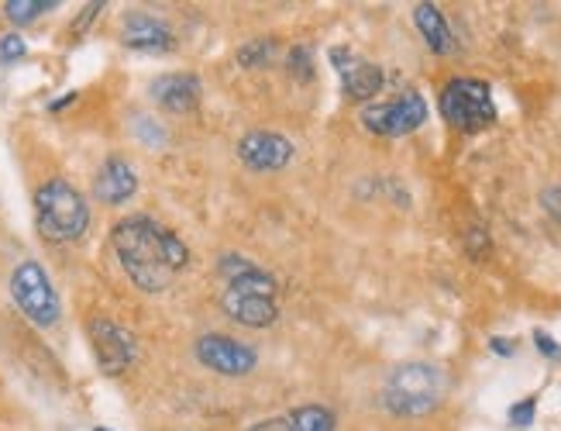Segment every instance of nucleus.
I'll return each mask as SVG.
<instances>
[{
	"mask_svg": "<svg viewBox=\"0 0 561 431\" xmlns=\"http://www.w3.org/2000/svg\"><path fill=\"white\" fill-rule=\"evenodd\" d=\"M48 8H56L53 0H11V4H4V11H8V18L14 21V25H28V21H35Z\"/></svg>",
	"mask_w": 561,
	"mask_h": 431,
	"instance_id": "obj_17",
	"label": "nucleus"
},
{
	"mask_svg": "<svg viewBox=\"0 0 561 431\" xmlns=\"http://www.w3.org/2000/svg\"><path fill=\"white\" fill-rule=\"evenodd\" d=\"M24 53H28V45H24L21 35L0 38V63H18V59H24Z\"/></svg>",
	"mask_w": 561,
	"mask_h": 431,
	"instance_id": "obj_21",
	"label": "nucleus"
},
{
	"mask_svg": "<svg viewBox=\"0 0 561 431\" xmlns=\"http://www.w3.org/2000/svg\"><path fill=\"white\" fill-rule=\"evenodd\" d=\"M534 415H538V397H524V400H517L514 407H510V424H517V428H524V424H530L534 421Z\"/></svg>",
	"mask_w": 561,
	"mask_h": 431,
	"instance_id": "obj_20",
	"label": "nucleus"
},
{
	"mask_svg": "<svg viewBox=\"0 0 561 431\" xmlns=\"http://www.w3.org/2000/svg\"><path fill=\"white\" fill-rule=\"evenodd\" d=\"M445 397V376L431 363H403L389 373L382 404L397 418H421L431 415Z\"/></svg>",
	"mask_w": 561,
	"mask_h": 431,
	"instance_id": "obj_4",
	"label": "nucleus"
},
{
	"mask_svg": "<svg viewBox=\"0 0 561 431\" xmlns=\"http://www.w3.org/2000/svg\"><path fill=\"white\" fill-rule=\"evenodd\" d=\"M35 222L48 242H77L90 228V207L77 186L66 180H48L35 194Z\"/></svg>",
	"mask_w": 561,
	"mask_h": 431,
	"instance_id": "obj_3",
	"label": "nucleus"
},
{
	"mask_svg": "<svg viewBox=\"0 0 561 431\" xmlns=\"http://www.w3.org/2000/svg\"><path fill=\"white\" fill-rule=\"evenodd\" d=\"M111 242L121 266H125L131 283L145 294L165 291L173 276L190 262V249L183 246V238L152 218L117 222L111 231Z\"/></svg>",
	"mask_w": 561,
	"mask_h": 431,
	"instance_id": "obj_1",
	"label": "nucleus"
},
{
	"mask_svg": "<svg viewBox=\"0 0 561 431\" xmlns=\"http://www.w3.org/2000/svg\"><path fill=\"white\" fill-rule=\"evenodd\" d=\"M11 297L21 307V315L38 328H53L59 321V297L48 273L38 262H21L11 273Z\"/></svg>",
	"mask_w": 561,
	"mask_h": 431,
	"instance_id": "obj_6",
	"label": "nucleus"
},
{
	"mask_svg": "<svg viewBox=\"0 0 561 431\" xmlns=\"http://www.w3.org/2000/svg\"><path fill=\"white\" fill-rule=\"evenodd\" d=\"M331 63L334 69L341 73V87H345V93L352 101H369L376 98V93L382 90V69L369 59H358L352 56L348 49H331Z\"/></svg>",
	"mask_w": 561,
	"mask_h": 431,
	"instance_id": "obj_10",
	"label": "nucleus"
},
{
	"mask_svg": "<svg viewBox=\"0 0 561 431\" xmlns=\"http://www.w3.org/2000/svg\"><path fill=\"white\" fill-rule=\"evenodd\" d=\"M238 156L259 173H276V170H283V166H289L293 146H289V138L279 132H252L238 141Z\"/></svg>",
	"mask_w": 561,
	"mask_h": 431,
	"instance_id": "obj_11",
	"label": "nucleus"
},
{
	"mask_svg": "<svg viewBox=\"0 0 561 431\" xmlns=\"http://www.w3.org/2000/svg\"><path fill=\"white\" fill-rule=\"evenodd\" d=\"M534 345H538V352H541V355H548V359H561V345L551 339L548 331H541V328L534 331Z\"/></svg>",
	"mask_w": 561,
	"mask_h": 431,
	"instance_id": "obj_23",
	"label": "nucleus"
},
{
	"mask_svg": "<svg viewBox=\"0 0 561 431\" xmlns=\"http://www.w3.org/2000/svg\"><path fill=\"white\" fill-rule=\"evenodd\" d=\"M541 207L561 225V186H548V190H545V194H541Z\"/></svg>",
	"mask_w": 561,
	"mask_h": 431,
	"instance_id": "obj_22",
	"label": "nucleus"
},
{
	"mask_svg": "<svg viewBox=\"0 0 561 431\" xmlns=\"http://www.w3.org/2000/svg\"><path fill=\"white\" fill-rule=\"evenodd\" d=\"M286 418H289L293 431H334V415L328 411V407H321V404H304L293 415H286Z\"/></svg>",
	"mask_w": 561,
	"mask_h": 431,
	"instance_id": "obj_16",
	"label": "nucleus"
},
{
	"mask_svg": "<svg viewBox=\"0 0 561 431\" xmlns=\"http://www.w3.org/2000/svg\"><path fill=\"white\" fill-rule=\"evenodd\" d=\"M286 69H289V77H293V80L307 83V80L313 77V53L307 49V45H297V49L289 53V63H286Z\"/></svg>",
	"mask_w": 561,
	"mask_h": 431,
	"instance_id": "obj_18",
	"label": "nucleus"
},
{
	"mask_svg": "<svg viewBox=\"0 0 561 431\" xmlns=\"http://www.w3.org/2000/svg\"><path fill=\"white\" fill-rule=\"evenodd\" d=\"M490 349H493L496 355H514V352H517V342H510V339H503V334H500V339L490 342Z\"/></svg>",
	"mask_w": 561,
	"mask_h": 431,
	"instance_id": "obj_26",
	"label": "nucleus"
},
{
	"mask_svg": "<svg viewBox=\"0 0 561 431\" xmlns=\"http://www.w3.org/2000/svg\"><path fill=\"white\" fill-rule=\"evenodd\" d=\"M437 107H442L445 122L461 135H476V132H485L490 125H496L493 90H490V83L476 80V77L448 80L442 98H437Z\"/></svg>",
	"mask_w": 561,
	"mask_h": 431,
	"instance_id": "obj_5",
	"label": "nucleus"
},
{
	"mask_svg": "<svg viewBox=\"0 0 561 431\" xmlns=\"http://www.w3.org/2000/svg\"><path fill=\"white\" fill-rule=\"evenodd\" d=\"M413 21H417V29H421V35H424L431 53L448 56L455 49V35L448 29V21H445V14L437 11L434 4H417V8H413Z\"/></svg>",
	"mask_w": 561,
	"mask_h": 431,
	"instance_id": "obj_15",
	"label": "nucleus"
},
{
	"mask_svg": "<svg viewBox=\"0 0 561 431\" xmlns=\"http://www.w3.org/2000/svg\"><path fill=\"white\" fill-rule=\"evenodd\" d=\"M197 359L221 376H249L259 363L255 349L228 339V334H204L197 342Z\"/></svg>",
	"mask_w": 561,
	"mask_h": 431,
	"instance_id": "obj_8",
	"label": "nucleus"
},
{
	"mask_svg": "<svg viewBox=\"0 0 561 431\" xmlns=\"http://www.w3.org/2000/svg\"><path fill=\"white\" fill-rule=\"evenodd\" d=\"M273 53H276L273 42H252V45H245V49L238 53V63L241 66H262L265 59H273Z\"/></svg>",
	"mask_w": 561,
	"mask_h": 431,
	"instance_id": "obj_19",
	"label": "nucleus"
},
{
	"mask_svg": "<svg viewBox=\"0 0 561 431\" xmlns=\"http://www.w3.org/2000/svg\"><path fill=\"white\" fill-rule=\"evenodd\" d=\"M221 273L228 280L221 297L228 318L249 328H265L276 321L279 307H276V283L270 273H262L245 256H225Z\"/></svg>",
	"mask_w": 561,
	"mask_h": 431,
	"instance_id": "obj_2",
	"label": "nucleus"
},
{
	"mask_svg": "<svg viewBox=\"0 0 561 431\" xmlns=\"http://www.w3.org/2000/svg\"><path fill=\"white\" fill-rule=\"evenodd\" d=\"M424 122H427V101L421 98L417 90H403L400 98L373 104V107L362 111V125L369 128L373 135H382V138L410 135V132H417Z\"/></svg>",
	"mask_w": 561,
	"mask_h": 431,
	"instance_id": "obj_7",
	"label": "nucleus"
},
{
	"mask_svg": "<svg viewBox=\"0 0 561 431\" xmlns=\"http://www.w3.org/2000/svg\"><path fill=\"white\" fill-rule=\"evenodd\" d=\"M101 8H104V4H87V11L80 14V21H77V25H72V32H83V29L90 25V21H93L96 14H101Z\"/></svg>",
	"mask_w": 561,
	"mask_h": 431,
	"instance_id": "obj_25",
	"label": "nucleus"
},
{
	"mask_svg": "<svg viewBox=\"0 0 561 431\" xmlns=\"http://www.w3.org/2000/svg\"><path fill=\"white\" fill-rule=\"evenodd\" d=\"M135 190H138V177L131 170V162L121 156H111L93 180V194L104 204H125L135 197Z\"/></svg>",
	"mask_w": 561,
	"mask_h": 431,
	"instance_id": "obj_12",
	"label": "nucleus"
},
{
	"mask_svg": "<svg viewBox=\"0 0 561 431\" xmlns=\"http://www.w3.org/2000/svg\"><path fill=\"white\" fill-rule=\"evenodd\" d=\"M90 342H93V352H96V363H101L104 373H125L131 363H135V339H131V331L125 328H117L114 321H104V318H96L90 321Z\"/></svg>",
	"mask_w": 561,
	"mask_h": 431,
	"instance_id": "obj_9",
	"label": "nucleus"
},
{
	"mask_svg": "<svg viewBox=\"0 0 561 431\" xmlns=\"http://www.w3.org/2000/svg\"><path fill=\"white\" fill-rule=\"evenodd\" d=\"M125 45H131L138 53H165L169 45H173V32L152 14H128L125 18Z\"/></svg>",
	"mask_w": 561,
	"mask_h": 431,
	"instance_id": "obj_14",
	"label": "nucleus"
},
{
	"mask_svg": "<svg viewBox=\"0 0 561 431\" xmlns=\"http://www.w3.org/2000/svg\"><path fill=\"white\" fill-rule=\"evenodd\" d=\"M152 98L169 114H186L201 104V80L193 73H165L152 83Z\"/></svg>",
	"mask_w": 561,
	"mask_h": 431,
	"instance_id": "obj_13",
	"label": "nucleus"
},
{
	"mask_svg": "<svg viewBox=\"0 0 561 431\" xmlns=\"http://www.w3.org/2000/svg\"><path fill=\"white\" fill-rule=\"evenodd\" d=\"M249 431H293V428H289V418H270V421L252 424Z\"/></svg>",
	"mask_w": 561,
	"mask_h": 431,
	"instance_id": "obj_24",
	"label": "nucleus"
}]
</instances>
